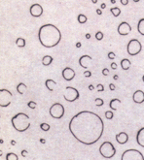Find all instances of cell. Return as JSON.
<instances>
[{"instance_id": "cell-1", "label": "cell", "mask_w": 144, "mask_h": 160, "mask_svg": "<svg viewBox=\"0 0 144 160\" xmlns=\"http://www.w3.org/2000/svg\"><path fill=\"white\" fill-rule=\"evenodd\" d=\"M68 128L72 136L79 143L91 145L97 143L101 138L104 131V123L96 113L82 111L70 119Z\"/></svg>"}, {"instance_id": "cell-2", "label": "cell", "mask_w": 144, "mask_h": 160, "mask_svg": "<svg viewBox=\"0 0 144 160\" xmlns=\"http://www.w3.org/2000/svg\"><path fill=\"white\" fill-rule=\"evenodd\" d=\"M62 38V32L56 25L46 23L39 28L38 39L40 44L45 48H54L60 43Z\"/></svg>"}, {"instance_id": "cell-3", "label": "cell", "mask_w": 144, "mask_h": 160, "mask_svg": "<svg viewBox=\"0 0 144 160\" xmlns=\"http://www.w3.org/2000/svg\"><path fill=\"white\" fill-rule=\"evenodd\" d=\"M13 127L18 132H24L30 127V118L27 113H19L15 115L11 119Z\"/></svg>"}, {"instance_id": "cell-4", "label": "cell", "mask_w": 144, "mask_h": 160, "mask_svg": "<svg viewBox=\"0 0 144 160\" xmlns=\"http://www.w3.org/2000/svg\"><path fill=\"white\" fill-rule=\"evenodd\" d=\"M99 153L101 154L102 157L107 159L112 158L116 154V148L113 145V144L110 142H104L102 143L99 147Z\"/></svg>"}, {"instance_id": "cell-5", "label": "cell", "mask_w": 144, "mask_h": 160, "mask_svg": "<svg viewBox=\"0 0 144 160\" xmlns=\"http://www.w3.org/2000/svg\"><path fill=\"white\" fill-rule=\"evenodd\" d=\"M121 160H144V156L139 150L129 148L124 151L121 156Z\"/></svg>"}, {"instance_id": "cell-6", "label": "cell", "mask_w": 144, "mask_h": 160, "mask_svg": "<svg viewBox=\"0 0 144 160\" xmlns=\"http://www.w3.org/2000/svg\"><path fill=\"white\" fill-rule=\"evenodd\" d=\"M141 49H142V45L140 41L137 39H131L127 46V51L131 56L137 55L141 51Z\"/></svg>"}, {"instance_id": "cell-7", "label": "cell", "mask_w": 144, "mask_h": 160, "mask_svg": "<svg viewBox=\"0 0 144 160\" xmlns=\"http://www.w3.org/2000/svg\"><path fill=\"white\" fill-rule=\"evenodd\" d=\"M80 97V93L78 89H76L75 87L72 86H66L63 92V98L65 101L67 102H74L78 100Z\"/></svg>"}, {"instance_id": "cell-8", "label": "cell", "mask_w": 144, "mask_h": 160, "mask_svg": "<svg viewBox=\"0 0 144 160\" xmlns=\"http://www.w3.org/2000/svg\"><path fill=\"white\" fill-rule=\"evenodd\" d=\"M13 94L10 90L2 88L0 89V107L6 108L12 103Z\"/></svg>"}, {"instance_id": "cell-9", "label": "cell", "mask_w": 144, "mask_h": 160, "mask_svg": "<svg viewBox=\"0 0 144 160\" xmlns=\"http://www.w3.org/2000/svg\"><path fill=\"white\" fill-rule=\"evenodd\" d=\"M50 115L53 118L59 119L64 115V107L60 103H55L50 108Z\"/></svg>"}, {"instance_id": "cell-10", "label": "cell", "mask_w": 144, "mask_h": 160, "mask_svg": "<svg viewBox=\"0 0 144 160\" xmlns=\"http://www.w3.org/2000/svg\"><path fill=\"white\" fill-rule=\"evenodd\" d=\"M117 31L121 36H127V35H129V33H131V26L129 25L127 22H123L118 25Z\"/></svg>"}, {"instance_id": "cell-11", "label": "cell", "mask_w": 144, "mask_h": 160, "mask_svg": "<svg viewBox=\"0 0 144 160\" xmlns=\"http://www.w3.org/2000/svg\"><path fill=\"white\" fill-rule=\"evenodd\" d=\"M29 13L32 17H39L42 16L43 14V8L42 6L38 4V3H35V4H32L29 8Z\"/></svg>"}, {"instance_id": "cell-12", "label": "cell", "mask_w": 144, "mask_h": 160, "mask_svg": "<svg viewBox=\"0 0 144 160\" xmlns=\"http://www.w3.org/2000/svg\"><path fill=\"white\" fill-rule=\"evenodd\" d=\"M62 78L64 79L65 81H70L75 78L76 73L73 69L70 68V67H65V68L62 70Z\"/></svg>"}, {"instance_id": "cell-13", "label": "cell", "mask_w": 144, "mask_h": 160, "mask_svg": "<svg viewBox=\"0 0 144 160\" xmlns=\"http://www.w3.org/2000/svg\"><path fill=\"white\" fill-rule=\"evenodd\" d=\"M92 61H93L92 56H90V55H88V54H84L79 58V65L81 66L82 68L88 69L89 67L91 66Z\"/></svg>"}, {"instance_id": "cell-14", "label": "cell", "mask_w": 144, "mask_h": 160, "mask_svg": "<svg viewBox=\"0 0 144 160\" xmlns=\"http://www.w3.org/2000/svg\"><path fill=\"white\" fill-rule=\"evenodd\" d=\"M132 100L136 104H142L144 102V92L140 89L135 90L132 94Z\"/></svg>"}, {"instance_id": "cell-15", "label": "cell", "mask_w": 144, "mask_h": 160, "mask_svg": "<svg viewBox=\"0 0 144 160\" xmlns=\"http://www.w3.org/2000/svg\"><path fill=\"white\" fill-rule=\"evenodd\" d=\"M116 141L120 145H125L129 141V135L126 132H120L116 135Z\"/></svg>"}, {"instance_id": "cell-16", "label": "cell", "mask_w": 144, "mask_h": 160, "mask_svg": "<svg viewBox=\"0 0 144 160\" xmlns=\"http://www.w3.org/2000/svg\"><path fill=\"white\" fill-rule=\"evenodd\" d=\"M136 142L140 147H144V127L140 128L136 134Z\"/></svg>"}, {"instance_id": "cell-17", "label": "cell", "mask_w": 144, "mask_h": 160, "mask_svg": "<svg viewBox=\"0 0 144 160\" xmlns=\"http://www.w3.org/2000/svg\"><path fill=\"white\" fill-rule=\"evenodd\" d=\"M120 105H121V100L118 98H113L110 102H109V107H110L113 111H117L118 107H119Z\"/></svg>"}, {"instance_id": "cell-18", "label": "cell", "mask_w": 144, "mask_h": 160, "mask_svg": "<svg viewBox=\"0 0 144 160\" xmlns=\"http://www.w3.org/2000/svg\"><path fill=\"white\" fill-rule=\"evenodd\" d=\"M131 62L129 58H123V59L121 60V67H122L123 70L127 71V70L131 68Z\"/></svg>"}, {"instance_id": "cell-19", "label": "cell", "mask_w": 144, "mask_h": 160, "mask_svg": "<svg viewBox=\"0 0 144 160\" xmlns=\"http://www.w3.org/2000/svg\"><path fill=\"white\" fill-rule=\"evenodd\" d=\"M45 86L49 91H53L57 86V83L54 80H52V79H48V80L45 81Z\"/></svg>"}, {"instance_id": "cell-20", "label": "cell", "mask_w": 144, "mask_h": 160, "mask_svg": "<svg viewBox=\"0 0 144 160\" xmlns=\"http://www.w3.org/2000/svg\"><path fill=\"white\" fill-rule=\"evenodd\" d=\"M16 89H17V91L20 93V94H24V93L27 92V86H25L24 83H20L18 86H17Z\"/></svg>"}, {"instance_id": "cell-21", "label": "cell", "mask_w": 144, "mask_h": 160, "mask_svg": "<svg viewBox=\"0 0 144 160\" xmlns=\"http://www.w3.org/2000/svg\"><path fill=\"white\" fill-rule=\"evenodd\" d=\"M137 31L140 35L144 36V17L141 19L137 23Z\"/></svg>"}, {"instance_id": "cell-22", "label": "cell", "mask_w": 144, "mask_h": 160, "mask_svg": "<svg viewBox=\"0 0 144 160\" xmlns=\"http://www.w3.org/2000/svg\"><path fill=\"white\" fill-rule=\"evenodd\" d=\"M54 58L51 56V55H45L44 57L42 58V64L44 66H49L50 64L53 62Z\"/></svg>"}, {"instance_id": "cell-23", "label": "cell", "mask_w": 144, "mask_h": 160, "mask_svg": "<svg viewBox=\"0 0 144 160\" xmlns=\"http://www.w3.org/2000/svg\"><path fill=\"white\" fill-rule=\"evenodd\" d=\"M16 45L19 47V48H24L25 47V40L24 38L20 37L16 40Z\"/></svg>"}, {"instance_id": "cell-24", "label": "cell", "mask_w": 144, "mask_h": 160, "mask_svg": "<svg viewBox=\"0 0 144 160\" xmlns=\"http://www.w3.org/2000/svg\"><path fill=\"white\" fill-rule=\"evenodd\" d=\"M110 12H111V14L113 15L114 17H119L121 15V9L118 8V7L110 8Z\"/></svg>"}, {"instance_id": "cell-25", "label": "cell", "mask_w": 144, "mask_h": 160, "mask_svg": "<svg viewBox=\"0 0 144 160\" xmlns=\"http://www.w3.org/2000/svg\"><path fill=\"white\" fill-rule=\"evenodd\" d=\"M77 19H78V22L79 23H81V24H84V23L87 22V17L85 16V15H83V14H80L78 15V17H77Z\"/></svg>"}, {"instance_id": "cell-26", "label": "cell", "mask_w": 144, "mask_h": 160, "mask_svg": "<svg viewBox=\"0 0 144 160\" xmlns=\"http://www.w3.org/2000/svg\"><path fill=\"white\" fill-rule=\"evenodd\" d=\"M6 160H19V157L16 153L14 152H9L6 155Z\"/></svg>"}, {"instance_id": "cell-27", "label": "cell", "mask_w": 144, "mask_h": 160, "mask_svg": "<svg viewBox=\"0 0 144 160\" xmlns=\"http://www.w3.org/2000/svg\"><path fill=\"white\" fill-rule=\"evenodd\" d=\"M50 128H51V126L48 123H46V122H42V123L40 124V129L43 130V131H49L50 130Z\"/></svg>"}, {"instance_id": "cell-28", "label": "cell", "mask_w": 144, "mask_h": 160, "mask_svg": "<svg viewBox=\"0 0 144 160\" xmlns=\"http://www.w3.org/2000/svg\"><path fill=\"white\" fill-rule=\"evenodd\" d=\"M94 104H96V107H101L102 105L104 104V101H103L101 98H96V100H94Z\"/></svg>"}, {"instance_id": "cell-29", "label": "cell", "mask_w": 144, "mask_h": 160, "mask_svg": "<svg viewBox=\"0 0 144 160\" xmlns=\"http://www.w3.org/2000/svg\"><path fill=\"white\" fill-rule=\"evenodd\" d=\"M114 116V113L113 112H111V111H107V112H105V118L107 119H112Z\"/></svg>"}, {"instance_id": "cell-30", "label": "cell", "mask_w": 144, "mask_h": 160, "mask_svg": "<svg viewBox=\"0 0 144 160\" xmlns=\"http://www.w3.org/2000/svg\"><path fill=\"white\" fill-rule=\"evenodd\" d=\"M96 39L99 41H101L103 39V33L101 31H97L96 33Z\"/></svg>"}, {"instance_id": "cell-31", "label": "cell", "mask_w": 144, "mask_h": 160, "mask_svg": "<svg viewBox=\"0 0 144 160\" xmlns=\"http://www.w3.org/2000/svg\"><path fill=\"white\" fill-rule=\"evenodd\" d=\"M27 106L30 108V109H35L36 106H37V104H36V102H34V101H29L27 103Z\"/></svg>"}, {"instance_id": "cell-32", "label": "cell", "mask_w": 144, "mask_h": 160, "mask_svg": "<svg viewBox=\"0 0 144 160\" xmlns=\"http://www.w3.org/2000/svg\"><path fill=\"white\" fill-rule=\"evenodd\" d=\"M115 57H116V54H115L113 51H109L108 52V58L110 60H113Z\"/></svg>"}, {"instance_id": "cell-33", "label": "cell", "mask_w": 144, "mask_h": 160, "mask_svg": "<svg viewBox=\"0 0 144 160\" xmlns=\"http://www.w3.org/2000/svg\"><path fill=\"white\" fill-rule=\"evenodd\" d=\"M96 88H97V91H99V92H100V91H104V86H103L101 83L97 84V86H96Z\"/></svg>"}, {"instance_id": "cell-34", "label": "cell", "mask_w": 144, "mask_h": 160, "mask_svg": "<svg viewBox=\"0 0 144 160\" xmlns=\"http://www.w3.org/2000/svg\"><path fill=\"white\" fill-rule=\"evenodd\" d=\"M84 76L86 78H90L92 76V72L90 71V70H86V71L84 72Z\"/></svg>"}, {"instance_id": "cell-35", "label": "cell", "mask_w": 144, "mask_h": 160, "mask_svg": "<svg viewBox=\"0 0 144 160\" xmlns=\"http://www.w3.org/2000/svg\"><path fill=\"white\" fill-rule=\"evenodd\" d=\"M101 73H102L103 76H108L109 75V69L108 68H104V69L102 70Z\"/></svg>"}, {"instance_id": "cell-36", "label": "cell", "mask_w": 144, "mask_h": 160, "mask_svg": "<svg viewBox=\"0 0 144 160\" xmlns=\"http://www.w3.org/2000/svg\"><path fill=\"white\" fill-rule=\"evenodd\" d=\"M109 89L111 90V91H114L115 89H116V86H115L114 83H110L109 84Z\"/></svg>"}, {"instance_id": "cell-37", "label": "cell", "mask_w": 144, "mask_h": 160, "mask_svg": "<svg viewBox=\"0 0 144 160\" xmlns=\"http://www.w3.org/2000/svg\"><path fill=\"white\" fill-rule=\"evenodd\" d=\"M110 67H111L112 70H117V64L115 63V62H112L111 65H110Z\"/></svg>"}, {"instance_id": "cell-38", "label": "cell", "mask_w": 144, "mask_h": 160, "mask_svg": "<svg viewBox=\"0 0 144 160\" xmlns=\"http://www.w3.org/2000/svg\"><path fill=\"white\" fill-rule=\"evenodd\" d=\"M121 3H122V5L127 6L129 4V0H121Z\"/></svg>"}, {"instance_id": "cell-39", "label": "cell", "mask_w": 144, "mask_h": 160, "mask_svg": "<svg viewBox=\"0 0 144 160\" xmlns=\"http://www.w3.org/2000/svg\"><path fill=\"white\" fill-rule=\"evenodd\" d=\"M96 13L97 15H99V16H101V15H102V11H101V9H96Z\"/></svg>"}, {"instance_id": "cell-40", "label": "cell", "mask_w": 144, "mask_h": 160, "mask_svg": "<svg viewBox=\"0 0 144 160\" xmlns=\"http://www.w3.org/2000/svg\"><path fill=\"white\" fill-rule=\"evenodd\" d=\"M27 150H22V156H27Z\"/></svg>"}, {"instance_id": "cell-41", "label": "cell", "mask_w": 144, "mask_h": 160, "mask_svg": "<svg viewBox=\"0 0 144 160\" xmlns=\"http://www.w3.org/2000/svg\"><path fill=\"white\" fill-rule=\"evenodd\" d=\"M81 46H82L81 42H78V43H76V48H81Z\"/></svg>"}, {"instance_id": "cell-42", "label": "cell", "mask_w": 144, "mask_h": 160, "mask_svg": "<svg viewBox=\"0 0 144 160\" xmlns=\"http://www.w3.org/2000/svg\"><path fill=\"white\" fill-rule=\"evenodd\" d=\"M94 87L93 84H90V86H89V90H94Z\"/></svg>"}, {"instance_id": "cell-43", "label": "cell", "mask_w": 144, "mask_h": 160, "mask_svg": "<svg viewBox=\"0 0 144 160\" xmlns=\"http://www.w3.org/2000/svg\"><path fill=\"white\" fill-rule=\"evenodd\" d=\"M100 8H101V9H105L106 8V4H105V3H102L101 6H100Z\"/></svg>"}, {"instance_id": "cell-44", "label": "cell", "mask_w": 144, "mask_h": 160, "mask_svg": "<svg viewBox=\"0 0 144 160\" xmlns=\"http://www.w3.org/2000/svg\"><path fill=\"white\" fill-rule=\"evenodd\" d=\"M86 38H87V39H90V38H91V34H90V33H87V34H86Z\"/></svg>"}, {"instance_id": "cell-45", "label": "cell", "mask_w": 144, "mask_h": 160, "mask_svg": "<svg viewBox=\"0 0 144 160\" xmlns=\"http://www.w3.org/2000/svg\"><path fill=\"white\" fill-rule=\"evenodd\" d=\"M118 78H119V77H118V75H114V77H113V79H114V80H115V81H117V80H118Z\"/></svg>"}, {"instance_id": "cell-46", "label": "cell", "mask_w": 144, "mask_h": 160, "mask_svg": "<svg viewBox=\"0 0 144 160\" xmlns=\"http://www.w3.org/2000/svg\"><path fill=\"white\" fill-rule=\"evenodd\" d=\"M110 2L112 4H115V3H116V0H110Z\"/></svg>"}, {"instance_id": "cell-47", "label": "cell", "mask_w": 144, "mask_h": 160, "mask_svg": "<svg viewBox=\"0 0 144 160\" xmlns=\"http://www.w3.org/2000/svg\"><path fill=\"white\" fill-rule=\"evenodd\" d=\"M40 142H41L42 144H44V143H45V140H44V139H40Z\"/></svg>"}, {"instance_id": "cell-48", "label": "cell", "mask_w": 144, "mask_h": 160, "mask_svg": "<svg viewBox=\"0 0 144 160\" xmlns=\"http://www.w3.org/2000/svg\"><path fill=\"white\" fill-rule=\"evenodd\" d=\"M92 2H93L94 4H96V3H97V0H92Z\"/></svg>"}, {"instance_id": "cell-49", "label": "cell", "mask_w": 144, "mask_h": 160, "mask_svg": "<svg viewBox=\"0 0 144 160\" xmlns=\"http://www.w3.org/2000/svg\"><path fill=\"white\" fill-rule=\"evenodd\" d=\"M132 1H134V2H135V3H137V2H139L140 0H132Z\"/></svg>"}, {"instance_id": "cell-50", "label": "cell", "mask_w": 144, "mask_h": 160, "mask_svg": "<svg viewBox=\"0 0 144 160\" xmlns=\"http://www.w3.org/2000/svg\"><path fill=\"white\" fill-rule=\"evenodd\" d=\"M11 144H12V145H15L16 142H15V141H12V142H11Z\"/></svg>"}, {"instance_id": "cell-51", "label": "cell", "mask_w": 144, "mask_h": 160, "mask_svg": "<svg viewBox=\"0 0 144 160\" xmlns=\"http://www.w3.org/2000/svg\"><path fill=\"white\" fill-rule=\"evenodd\" d=\"M142 81H143V83H144V75L142 76Z\"/></svg>"}]
</instances>
